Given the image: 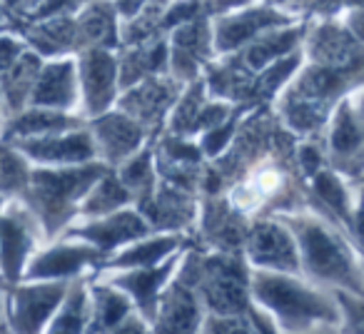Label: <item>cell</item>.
Instances as JSON below:
<instances>
[{
	"label": "cell",
	"instance_id": "obj_29",
	"mask_svg": "<svg viewBox=\"0 0 364 334\" xmlns=\"http://www.w3.org/2000/svg\"><path fill=\"white\" fill-rule=\"evenodd\" d=\"M210 102V92L205 80H193L182 87L180 97H177L175 107L170 112V120H167L165 132L182 137H198L200 135V122H203L205 105Z\"/></svg>",
	"mask_w": 364,
	"mask_h": 334
},
{
	"label": "cell",
	"instance_id": "obj_4",
	"mask_svg": "<svg viewBox=\"0 0 364 334\" xmlns=\"http://www.w3.org/2000/svg\"><path fill=\"white\" fill-rule=\"evenodd\" d=\"M177 274L198 289L208 314H247L252 307V267L242 252H220L190 244Z\"/></svg>",
	"mask_w": 364,
	"mask_h": 334
},
{
	"label": "cell",
	"instance_id": "obj_27",
	"mask_svg": "<svg viewBox=\"0 0 364 334\" xmlns=\"http://www.w3.org/2000/svg\"><path fill=\"white\" fill-rule=\"evenodd\" d=\"M297 41H299V31H294V28H289V31L287 28H274V31L259 36L257 41H252L247 48H242V50L235 53V55L242 60V65L247 68L250 72L257 75V72H262L267 65L292 55L294 48H297Z\"/></svg>",
	"mask_w": 364,
	"mask_h": 334
},
{
	"label": "cell",
	"instance_id": "obj_32",
	"mask_svg": "<svg viewBox=\"0 0 364 334\" xmlns=\"http://www.w3.org/2000/svg\"><path fill=\"white\" fill-rule=\"evenodd\" d=\"M33 167L36 165L13 142L0 140V195L8 203L23 198V193L31 185Z\"/></svg>",
	"mask_w": 364,
	"mask_h": 334
},
{
	"label": "cell",
	"instance_id": "obj_45",
	"mask_svg": "<svg viewBox=\"0 0 364 334\" xmlns=\"http://www.w3.org/2000/svg\"><path fill=\"white\" fill-rule=\"evenodd\" d=\"M6 28H13V26H11V21H8L6 13H3V8H0V31H6ZM13 31H16V28H13Z\"/></svg>",
	"mask_w": 364,
	"mask_h": 334
},
{
	"label": "cell",
	"instance_id": "obj_5",
	"mask_svg": "<svg viewBox=\"0 0 364 334\" xmlns=\"http://www.w3.org/2000/svg\"><path fill=\"white\" fill-rule=\"evenodd\" d=\"M73 282H31L3 287V317L13 334H43L63 307Z\"/></svg>",
	"mask_w": 364,
	"mask_h": 334
},
{
	"label": "cell",
	"instance_id": "obj_39",
	"mask_svg": "<svg viewBox=\"0 0 364 334\" xmlns=\"http://www.w3.org/2000/svg\"><path fill=\"white\" fill-rule=\"evenodd\" d=\"M43 0H0V8L8 16L11 26H26L28 21L33 18V13L41 8Z\"/></svg>",
	"mask_w": 364,
	"mask_h": 334
},
{
	"label": "cell",
	"instance_id": "obj_26",
	"mask_svg": "<svg viewBox=\"0 0 364 334\" xmlns=\"http://www.w3.org/2000/svg\"><path fill=\"white\" fill-rule=\"evenodd\" d=\"M43 63H46V58H41L36 50L28 48L16 60V65H11L6 72H0V95H3V105H6V117L3 120L31 107V97L33 90H36Z\"/></svg>",
	"mask_w": 364,
	"mask_h": 334
},
{
	"label": "cell",
	"instance_id": "obj_35",
	"mask_svg": "<svg viewBox=\"0 0 364 334\" xmlns=\"http://www.w3.org/2000/svg\"><path fill=\"white\" fill-rule=\"evenodd\" d=\"M339 304V329L342 334H364V294H352L334 289Z\"/></svg>",
	"mask_w": 364,
	"mask_h": 334
},
{
	"label": "cell",
	"instance_id": "obj_44",
	"mask_svg": "<svg viewBox=\"0 0 364 334\" xmlns=\"http://www.w3.org/2000/svg\"><path fill=\"white\" fill-rule=\"evenodd\" d=\"M0 334H13L11 327H8L6 317H3V307H0Z\"/></svg>",
	"mask_w": 364,
	"mask_h": 334
},
{
	"label": "cell",
	"instance_id": "obj_9",
	"mask_svg": "<svg viewBox=\"0 0 364 334\" xmlns=\"http://www.w3.org/2000/svg\"><path fill=\"white\" fill-rule=\"evenodd\" d=\"M77 60V80H80V110L82 117L90 120L117 105L122 92L120 85V65H117V50L92 48L75 55Z\"/></svg>",
	"mask_w": 364,
	"mask_h": 334
},
{
	"label": "cell",
	"instance_id": "obj_1",
	"mask_svg": "<svg viewBox=\"0 0 364 334\" xmlns=\"http://www.w3.org/2000/svg\"><path fill=\"white\" fill-rule=\"evenodd\" d=\"M252 304L262 309L282 334H297L317 324H339V304L332 289L309 282L302 274L252 269Z\"/></svg>",
	"mask_w": 364,
	"mask_h": 334
},
{
	"label": "cell",
	"instance_id": "obj_41",
	"mask_svg": "<svg viewBox=\"0 0 364 334\" xmlns=\"http://www.w3.org/2000/svg\"><path fill=\"white\" fill-rule=\"evenodd\" d=\"M112 8L117 11V16H120V21H130V18H135L137 13L142 11V8L147 6V0H110Z\"/></svg>",
	"mask_w": 364,
	"mask_h": 334
},
{
	"label": "cell",
	"instance_id": "obj_37",
	"mask_svg": "<svg viewBox=\"0 0 364 334\" xmlns=\"http://www.w3.org/2000/svg\"><path fill=\"white\" fill-rule=\"evenodd\" d=\"M90 0H43L41 8L33 13V18L28 23L36 21H46V18H68V16H77L82 8L87 6Z\"/></svg>",
	"mask_w": 364,
	"mask_h": 334
},
{
	"label": "cell",
	"instance_id": "obj_10",
	"mask_svg": "<svg viewBox=\"0 0 364 334\" xmlns=\"http://www.w3.org/2000/svg\"><path fill=\"white\" fill-rule=\"evenodd\" d=\"M182 87L185 85L177 82L170 72L147 77V80L122 90L115 107H120L132 120L140 122L147 130V135L155 140L160 132H165L170 112H172V107H175L177 97H180Z\"/></svg>",
	"mask_w": 364,
	"mask_h": 334
},
{
	"label": "cell",
	"instance_id": "obj_30",
	"mask_svg": "<svg viewBox=\"0 0 364 334\" xmlns=\"http://www.w3.org/2000/svg\"><path fill=\"white\" fill-rule=\"evenodd\" d=\"M43 334H90V277L70 284L65 302Z\"/></svg>",
	"mask_w": 364,
	"mask_h": 334
},
{
	"label": "cell",
	"instance_id": "obj_46",
	"mask_svg": "<svg viewBox=\"0 0 364 334\" xmlns=\"http://www.w3.org/2000/svg\"><path fill=\"white\" fill-rule=\"evenodd\" d=\"M3 117H6V105H3V95H0V122H3Z\"/></svg>",
	"mask_w": 364,
	"mask_h": 334
},
{
	"label": "cell",
	"instance_id": "obj_28",
	"mask_svg": "<svg viewBox=\"0 0 364 334\" xmlns=\"http://www.w3.org/2000/svg\"><path fill=\"white\" fill-rule=\"evenodd\" d=\"M125 208H135V198H132L130 190L120 183L115 170H105L102 178L92 185L90 193H87L85 200H82L77 220L105 217V215L120 212V210H125Z\"/></svg>",
	"mask_w": 364,
	"mask_h": 334
},
{
	"label": "cell",
	"instance_id": "obj_23",
	"mask_svg": "<svg viewBox=\"0 0 364 334\" xmlns=\"http://www.w3.org/2000/svg\"><path fill=\"white\" fill-rule=\"evenodd\" d=\"M77 23V41L80 53L92 48H105V50H120V16L112 8L110 0H90L85 8L75 16ZM77 53V55H80Z\"/></svg>",
	"mask_w": 364,
	"mask_h": 334
},
{
	"label": "cell",
	"instance_id": "obj_34",
	"mask_svg": "<svg viewBox=\"0 0 364 334\" xmlns=\"http://www.w3.org/2000/svg\"><path fill=\"white\" fill-rule=\"evenodd\" d=\"M312 190L317 195V203L332 210V215L342 220H349V205H347V193L344 185L337 180V175H332L329 170H319L312 178Z\"/></svg>",
	"mask_w": 364,
	"mask_h": 334
},
{
	"label": "cell",
	"instance_id": "obj_3",
	"mask_svg": "<svg viewBox=\"0 0 364 334\" xmlns=\"http://www.w3.org/2000/svg\"><path fill=\"white\" fill-rule=\"evenodd\" d=\"M110 170L102 162H87V165L70 167H46L36 165L31 175V185L23 193L21 203L36 215L46 242L63 237L65 230L80 215V205L90 188Z\"/></svg>",
	"mask_w": 364,
	"mask_h": 334
},
{
	"label": "cell",
	"instance_id": "obj_11",
	"mask_svg": "<svg viewBox=\"0 0 364 334\" xmlns=\"http://www.w3.org/2000/svg\"><path fill=\"white\" fill-rule=\"evenodd\" d=\"M155 230L150 227L142 212L137 208H125L120 212L105 215V217L95 220H77L65 230L63 237L82 239V242L92 244L95 249H100L107 259L112 254H117L120 249H125L127 244L137 242V239L147 237Z\"/></svg>",
	"mask_w": 364,
	"mask_h": 334
},
{
	"label": "cell",
	"instance_id": "obj_47",
	"mask_svg": "<svg viewBox=\"0 0 364 334\" xmlns=\"http://www.w3.org/2000/svg\"><path fill=\"white\" fill-rule=\"evenodd\" d=\"M6 205H8V200L3 198V195H0V212H3V208H6Z\"/></svg>",
	"mask_w": 364,
	"mask_h": 334
},
{
	"label": "cell",
	"instance_id": "obj_20",
	"mask_svg": "<svg viewBox=\"0 0 364 334\" xmlns=\"http://www.w3.org/2000/svg\"><path fill=\"white\" fill-rule=\"evenodd\" d=\"M21 38L31 50H36L46 60L55 58H75L80 53L77 41V23L75 16L68 18H46V21L26 23L18 28Z\"/></svg>",
	"mask_w": 364,
	"mask_h": 334
},
{
	"label": "cell",
	"instance_id": "obj_22",
	"mask_svg": "<svg viewBox=\"0 0 364 334\" xmlns=\"http://www.w3.org/2000/svg\"><path fill=\"white\" fill-rule=\"evenodd\" d=\"M193 239L188 235H175V232H152L147 237L137 239V242L127 244L117 254H112L105 262L102 269H135V267H157V264L167 262L175 257L177 252L188 249Z\"/></svg>",
	"mask_w": 364,
	"mask_h": 334
},
{
	"label": "cell",
	"instance_id": "obj_17",
	"mask_svg": "<svg viewBox=\"0 0 364 334\" xmlns=\"http://www.w3.org/2000/svg\"><path fill=\"white\" fill-rule=\"evenodd\" d=\"M282 26H287V16L272 6L252 3L247 8H240V11L230 13V16L213 21L215 53H218V58L232 55V53H240L242 48H247L252 41H257L259 36Z\"/></svg>",
	"mask_w": 364,
	"mask_h": 334
},
{
	"label": "cell",
	"instance_id": "obj_16",
	"mask_svg": "<svg viewBox=\"0 0 364 334\" xmlns=\"http://www.w3.org/2000/svg\"><path fill=\"white\" fill-rule=\"evenodd\" d=\"M208 309L198 289L175 274L157 302L155 317L150 319L152 334H203Z\"/></svg>",
	"mask_w": 364,
	"mask_h": 334
},
{
	"label": "cell",
	"instance_id": "obj_33",
	"mask_svg": "<svg viewBox=\"0 0 364 334\" xmlns=\"http://www.w3.org/2000/svg\"><path fill=\"white\" fill-rule=\"evenodd\" d=\"M247 110H250V107L242 105L232 117H230V120H225L223 125L210 127V130H205L200 137H195V140H198V145H200V150H203L205 160L215 162L218 157H223L225 152L230 150V145H232L235 135H237V130H240V122H242V117H245V112H247Z\"/></svg>",
	"mask_w": 364,
	"mask_h": 334
},
{
	"label": "cell",
	"instance_id": "obj_38",
	"mask_svg": "<svg viewBox=\"0 0 364 334\" xmlns=\"http://www.w3.org/2000/svg\"><path fill=\"white\" fill-rule=\"evenodd\" d=\"M28 50L26 41L21 38V33L6 28L0 31V72H6L11 65H16V60Z\"/></svg>",
	"mask_w": 364,
	"mask_h": 334
},
{
	"label": "cell",
	"instance_id": "obj_6",
	"mask_svg": "<svg viewBox=\"0 0 364 334\" xmlns=\"http://www.w3.org/2000/svg\"><path fill=\"white\" fill-rule=\"evenodd\" d=\"M46 244V235L36 215L21 203L11 200L0 212V282H23L33 254Z\"/></svg>",
	"mask_w": 364,
	"mask_h": 334
},
{
	"label": "cell",
	"instance_id": "obj_7",
	"mask_svg": "<svg viewBox=\"0 0 364 334\" xmlns=\"http://www.w3.org/2000/svg\"><path fill=\"white\" fill-rule=\"evenodd\" d=\"M107 257L92 244L73 237H58L46 242L26 269L31 282H75L82 277H92L105 267Z\"/></svg>",
	"mask_w": 364,
	"mask_h": 334
},
{
	"label": "cell",
	"instance_id": "obj_36",
	"mask_svg": "<svg viewBox=\"0 0 364 334\" xmlns=\"http://www.w3.org/2000/svg\"><path fill=\"white\" fill-rule=\"evenodd\" d=\"M203 334H255L250 314H208Z\"/></svg>",
	"mask_w": 364,
	"mask_h": 334
},
{
	"label": "cell",
	"instance_id": "obj_12",
	"mask_svg": "<svg viewBox=\"0 0 364 334\" xmlns=\"http://www.w3.org/2000/svg\"><path fill=\"white\" fill-rule=\"evenodd\" d=\"M167 48H170L167 72L182 85L200 80L205 68L218 58L213 21H190L177 26L175 31L167 33Z\"/></svg>",
	"mask_w": 364,
	"mask_h": 334
},
{
	"label": "cell",
	"instance_id": "obj_14",
	"mask_svg": "<svg viewBox=\"0 0 364 334\" xmlns=\"http://www.w3.org/2000/svg\"><path fill=\"white\" fill-rule=\"evenodd\" d=\"M87 130H90L92 142H95L97 160L110 170L122 165L127 157L140 152L152 140L145 127L137 120H132L127 112H122L120 107H112L102 115L90 117Z\"/></svg>",
	"mask_w": 364,
	"mask_h": 334
},
{
	"label": "cell",
	"instance_id": "obj_40",
	"mask_svg": "<svg viewBox=\"0 0 364 334\" xmlns=\"http://www.w3.org/2000/svg\"><path fill=\"white\" fill-rule=\"evenodd\" d=\"M352 230H354V244H357V249H359V264H362V272H364V193H362V200H359L357 215H354Z\"/></svg>",
	"mask_w": 364,
	"mask_h": 334
},
{
	"label": "cell",
	"instance_id": "obj_15",
	"mask_svg": "<svg viewBox=\"0 0 364 334\" xmlns=\"http://www.w3.org/2000/svg\"><path fill=\"white\" fill-rule=\"evenodd\" d=\"M182 252H177L175 257H170L167 262L157 264V267H135V269H100L95 272L97 279H105V282L120 287L127 297L132 299L137 314L142 319L150 322L155 317L157 302H160L162 292L167 289V284L175 279L177 269L182 262Z\"/></svg>",
	"mask_w": 364,
	"mask_h": 334
},
{
	"label": "cell",
	"instance_id": "obj_13",
	"mask_svg": "<svg viewBox=\"0 0 364 334\" xmlns=\"http://www.w3.org/2000/svg\"><path fill=\"white\" fill-rule=\"evenodd\" d=\"M135 208L140 210L142 217L150 222L155 232H175L190 237L198 230L200 195L165 183V180H160L157 188Z\"/></svg>",
	"mask_w": 364,
	"mask_h": 334
},
{
	"label": "cell",
	"instance_id": "obj_43",
	"mask_svg": "<svg viewBox=\"0 0 364 334\" xmlns=\"http://www.w3.org/2000/svg\"><path fill=\"white\" fill-rule=\"evenodd\" d=\"M297 334H342V329H339V324H317V327L304 329V332Z\"/></svg>",
	"mask_w": 364,
	"mask_h": 334
},
{
	"label": "cell",
	"instance_id": "obj_24",
	"mask_svg": "<svg viewBox=\"0 0 364 334\" xmlns=\"http://www.w3.org/2000/svg\"><path fill=\"white\" fill-rule=\"evenodd\" d=\"M117 65H120L122 90L147 80V77L165 75L167 65H170L167 38H155V41L120 48V50H117Z\"/></svg>",
	"mask_w": 364,
	"mask_h": 334
},
{
	"label": "cell",
	"instance_id": "obj_25",
	"mask_svg": "<svg viewBox=\"0 0 364 334\" xmlns=\"http://www.w3.org/2000/svg\"><path fill=\"white\" fill-rule=\"evenodd\" d=\"M137 314L132 299L120 287L90 277V334H110Z\"/></svg>",
	"mask_w": 364,
	"mask_h": 334
},
{
	"label": "cell",
	"instance_id": "obj_19",
	"mask_svg": "<svg viewBox=\"0 0 364 334\" xmlns=\"http://www.w3.org/2000/svg\"><path fill=\"white\" fill-rule=\"evenodd\" d=\"M31 107H48V110L82 115L75 58H55V60L43 63L31 97Z\"/></svg>",
	"mask_w": 364,
	"mask_h": 334
},
{
	"label": "cell",
	"instance_id": "obj_8",
	"mask_svg": "<svg viewBox=\"0 0 364 334\" xmlns=\"http://www.w3.org/2000/svg\"><path fill=\"white\" fill-rule=\"evenodd\" d=\"M242 257L252 269L302 274L297 239L279 217H257L250 222Z\"/></svg>",
	"mask_w": 364,
	"mask_h": 334
},
{
	"label": "cell",
	"instance_id": "obj_21",
	"mask_svg": "<svg viewBox=\"0 0 364 334\" xmlns=\"http://www.w3.org/2000/svg\"><path fill=\"white\" fill-rule=\"evenodd\" d=\"M82 125H87V120L82 115H75V112L48 110V107H26L18 115L3 120V125H0V140L6 142L31 140V137H46V135L75 130V127Z\"/></svg>",
	"mask_w": 364,
	"mask_h": 334
},
{
	"label": "cell",
	"instance_id": "obj_31",
	"mask_svg": "<svg viewBox=\"0 0 364 334\" xmlns=\"http://www.w3.org/2000/svg\"><path fill=\"white\" fill-rule=\"evenodd\" d=\"M120 183L130 190V195L135 198V205L142 203L152 190L160 183V175H157V162H155V147L152 140L142 147L140 152H135L132 157H127L122 165L115 167Z\"/></svg>",
	"mask_w": 364,
	"mask_h": 334
},
{
	"label": "cell",
	"instance_id": "obj_42",
	"mask_svg": "<svg viewBox=\"0 0 364 334\" xmlns=\"http://www.w3.org/2000/svg\"><path fill=\"white\" fill-rule=\"evenodd\" d=\"M110 334H152V327L147 319H142L140 314H132L127 322H122L120 327L115 329V332Z\"/></svg>",
	"mask_w": 364,
	"mask_h": 334
},
{
	"label": "cell",
	"instance_id": "obj_18",
	"mask_svg": "<svg viewBox=\"0 0 364 334\" xmlns=\"http://www.w3.org/2000/svg\"><path fill=\"white\" fill-rule=\"evenodd\" d=\"M33 165L46 167H70V165H87V162H100L95 152V142L87 130V125L75 130L58 132V135L31 137V140L13 142Z\"/></svg>",
	"mask_w": 364,
	"mask_h": 334
},
{
	"label": "cell",
	"instance_id": "obj_2",
	"mask_svg": "<svg viewBox=\"0 0 364 334\" xmlns=\"http://www.w3.org/2000/svg\"><path fill=\"white\" fill-rule=\"evenodd\" d=\"M277 217L292 230L297 239L302 277L332 292L342 289V292L364 294V272L359 257L322 217L304 210Z\"/></svg>",
	"mask_w": 364,
	"mask_h": 334
}]
</instances>
